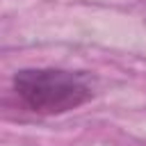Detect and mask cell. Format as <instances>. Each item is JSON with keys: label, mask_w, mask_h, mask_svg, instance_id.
<instances>
[{"label": "cell", "mask_w": 146, "mask_h": 146, "mask_svg": "<svg viewBox=\"0 0 146 146\" xmlns=\"http://www.w3.org/2000/svg\"><path fill=\"white\" fill-rule=\"evenodd\" d=\"M18 100L34 114H66L94 98V84L84 73L64 68H21L14 73Z\"/></svg>", "instance_id": "cell-1"}, {"label": "cell", "mask_w": 146, "mask_h": 146, "mask_svg": "<svg viewBox=\"0 0 146 146\" xmlns=\"http://www.w3.org/2000/svg\"><path fill=\"white\" fill-rule=\"evenodd\" d=\"M141 2H144V5H146V0H141Z\"/></svg>", "instance_id": "cell-2"}]
</instances>
